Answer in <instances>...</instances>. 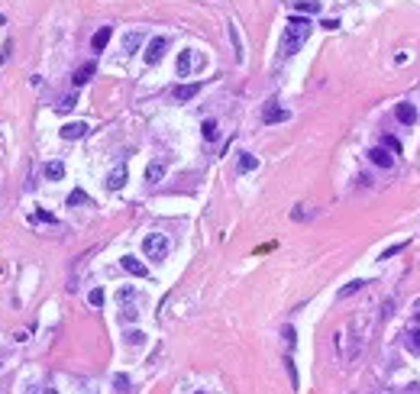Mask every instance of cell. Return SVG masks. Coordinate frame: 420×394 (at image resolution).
Masks as SVG:
<instances>
[{
  "label": "cell",
  "instance_id": "obj_1",
  "mask_svg": "<svg viewBox=\"0 0 420 394\" xmlns=\"http://www.w3.org/2000/svg\"><path fill=\"white\" fill-rule=\"evenodd\" d=\"M311 29H314V23L307 16H291L288 26H285V36H281V55H294L297 49L307 42Z\"/></svg>",
  "mask_w": 420,
  "mask_h": 394
},
{
  "label": "cell",
  "instance_id": "obj_2",
  "mask_svg": "<svg viewBox=\"0 0 420 394\" xmlns=\"http://www.w3.org/2000/svg\"><path fill=\"white\" fill-rule=\"evenodd\" d=\"M142 252H146V259H152V262H162L165 255H168V236L149 233L146 239H142Z\"/></svg>",
  "mask_w": 420,
  "mask_h": 394
},
{
  "label": "cell",
  "instance_id": "obj_3",
  "mask_svg": "<svg viewBox=\"0 0 420 394\" xmlns=\"http://www.w3.org/2000/svg\"><path fill=\"white\" fill-rule=\"evenodd\" d=\"M165 49H168V39H165V36H156V39L146 46V62H149V65H158V62H162V55H165Z\"/></svg>",
  "mask_w": 420,
  "mask_h": 394
},
{
  "label": "cell",
  "instance_id": "obj_4",
  "mask_svg": "<svg viewBox=\"0 0 420 394\" xmlns=\"http://www.w3.org/2000/svg\"><path fill=\"white\" fill-rule=\"evenodd\" d=\"M120 265H123L130 275H136V278H149V268L139 262V259H136V255H123V259H120Z\"/></svg>",
  "mask_w": 420,
  "mask_h": 394
},
{
  "label": "cell",
  "instance_id": "obj_5",
  "mask_svg": "<svg viewBox=\"0 0 420 394\" xmlns=\"http://www.w3.org/2000/svg\"><path fill=\"white\" fill-rule=\"evenodd\" d=\"M165 168H168V165H165V158H156V162H149V168H146V181H149V184H158V181L165 178Z\"/></svg>",
  "mask_w": 420,
  "mask_h": 394
},
{
  "label": "cell",
  "instance_id": "obj_6",
  "mask_svg": "<svg viewBox=\"0 0 420 394\" xmlns=\"http://www.w3.org/2000/svg\"><path fill=\"white\" fill-rule=\"evenodd\" d=\"M94 71H97V65H94V62H84V65H81L78 71H75V75H71V81H75V87L87 84V81L94 78Z\"/></svg>",
  "mask_w": 420,
  "mask_h": 394
},
{
  "label": "cell",
  "instance_id": "obj_7",
  "mask_svg": "<svg viewBox=\"0 0 420 394\" xmlns=\"http://www.w3.org/2000/svg\"><path fill=\"white\" fill-rule=\"evenodd\" d=\"M368 158H372L375 165H378V168H391V165H394V155L388 152V149H372V152H368Z\"/></svg>",
  "mask_w": 420,
  "mask_h": 394
},
{
  "label": "cell",
  "instance_id": "obj_8",
  "mask_svg": "<svg viewBox=\"0 0 420 394\" xmlns=\"http://www.w3.org/2000/svg\"><path fill=\"white\" fill-rule=\"evenodd\" d=\"M110 36H113V29H110V26H101V29L94 32V39H91V49L94 52H104L107 42H110Z\"/></svg>",
  "mask_w": 420,
  "mask_h": 394
},
{
  "label": "cell",
  "instance_id": "obj_9",
  "mask_svg": "<svg viewBox=\"0 0 420 394\" xmlns=\"http://www.w3.org/2000/svg\"><path fill=\"white\" fill-rule=\"evenodd\" d=\"M394 116H397L404 126H414V123H417V110H414L411 104H397V107H394Z\"/></svg>",
  "mask_w": 420,
  "mask_h": 394
},
{
  "label": "cell",
  "instance_id": "obj_10",
  "mask_svg": "<svg viewBox=\"0 0 420 394\" xmlns=\"http://www.w3.org/2000/svg\"><path fill=\"white\" fill-rule=\"evenodd\" d=\"M84 132H87V123L75 120V123H65V126H62V139H81Z\"/></svg>",
  "mask_w": 420,
  "mask_h": 394
},
{
  "label": "cell",
  "instance_id": "obj_11",
  "mask_svg": "<svg viewBox=\"0 0 420 394\" xmlns=\"http://www.w3.org/2000/svg\"><path fill=\"white\" fill-rule=\"evenodd\" d=\"M197 91H201V84H197V81H194V84H178V87H175V101H181V104H184V101H194Z\"/></svg>",
  "mask_w": 420,
  "mask_h": 394
},
{
  "label": "cell",
  "instance_id": "obj_12",
  "mask_svg": "<svg viewBox=\"0 0 420 394\" xmlns=\"http://www.w3.org/2000/svg\"><path fill=\"white\" fill-rule=\"evenodd\" d=\"M123 184H126V168L120 165V168H113V171L107 175V187H110V191H120Z\"/></svg>",
  "mask_w": 420,
  "mask_h": 394
},
{
  "label": "cell",
  "instance_id": "obj_13",
  "mask_svg": "<svg viewBox=\"0 0 420 394\" xmlns=\"http://www.w3.org/2000/svg\"><path fill=\"white\" fill-rule=\"evenodd\" d=\"M139 46H142V32H126V36H123V52L126 55L139 52Z\"/></svg>",
  "mask_w": 420,
  "mask_h": 394
},
{
  "label": "cell",
  "instance_id": "obj_14",
  "mask_svg": "<svg viewBox=\"0 0 420 394\" xmlns=\"http://www.w3.org/2000/svg\"><path fill=\"white\" fill-rule=\"evenodd\" d=\"M42 175H46L49 181H62V178H65V165H62V162H46Z\"/></svg>",
  "mask_w": 420,
  "mask_h": 394
},
{
  "label": "cell",
  "instance_id": "obj_15",
  "mask_svg": "<svg viewBox=\"0 0 420 394\" xmlns=\"http://www.w3.org/2000/svg\"><path fill=\"white\" fill-rule=\"evenodd\" d=\"M262 120H265V123H285V120H288V110H281V107H265Z\"/></svg>",
  "mask_w": 420,
  "mask_h": 394
},
{
  "label": "cell",
  "instance_id": "obj_16",
  "mask_svg": "<svg viewBox=\"0 0 420 394\" xmlns=\"http://www.w3.org/2000/svg\"><path fill=\"white\" fill-rule=\"evenodd\" d=\"M175 71H178V78H187V75H191V49L178 52V65H175Z\"/></svg>",
  "mask_w": 420,
  "mask_h": 394
},
{
  "label": "cell",
  "instance_id": "obj_17",
  "mask_svg": "<svg viewBox=\"0 0 420 394\" xmlns=\"http://www.w3.org/2000/svg\"><path fill=\"white\" fill-rule=\"evenodd\" d=\"M362 288H366V281H359V278H356V281H349V285H342L336 297H340V301H346V297H352V294H356V291H362Z\"/></svg>",
  "mask_w": 420,
  "mask_h": 394
},
{
  "label": "cell",
  "instance_id": "obj_18",
  "mask_svg": "<svg viewBox=\"0 0 420 394\" xmlns=\"http://www.w3.org/2000/svg\"><path fill=\"white\" fill-rule=\"evenodd\" d=\"M256 168H259V158H256V155H249V152H242L239 155V171L246 175V171H256Z\"/></svg>",
  "mask_w": 420,
  "mask_h": 394
},
{
  "label": "cell",
  "instance_id": "obj_19",
  "mask_svg": "<svg viewBox=\"0 0 420 394\" xmlns=\"http://www.w3.org/2000/svg\"><path fill=\"white\" fill-rule=\"evenodd\" d=\"M201 132H204V139H207V142H213V139L220 136V130H217V120H204Z\"/></svg>",
  "mask_w": 420,
  "mask_h": 394
},
{
  "label": "cell",
  "instance_id": "obj_20",
  "mask_svg": "<svg viewBox=\"0 0 420 394\" xmlns=\"http://www.w3.org/2000/svg\"><path fill=\"white\" fill-rule=\"evenodd\" d=\"M230 39H233V52H236V62H242V42H239V29L230 23Z\"/></svg>",
  "mask_w": 420,
  "mask_h": 394
},
{
  "label": "cell",
  "instance_id": "obj_21",
  "mask_svg": "<svg viewBox=\"0 0 420 394\" xmlns=\"http://www.w3.org/2000/svg\"><path fill=\"white\" fill-rule=\"evenodd\" d=\"M404 342H407V349L420 352V330H407V333H404Z\"/></svg>",
  "mask_w": 420,
  "mask_h": 394
},
{
  "label": "cell",
  "instance_id": "obj_22",
  "mask_svg": "<svg viewBox=\"0 0 420 394\" xmlns=\"http://www.w3.org/2000/svg\"><path fill=\"white\" fill-rule=\"evenodd\" d=\"M91 197H87L84 191H71V197H68V207H78V204H87Z\"/></svg>",
  "mask_w": 420,
  "mask_h": 394
},
{
  "label": "cell",
  "instance_id": "obj_23",
  "mask_svg": "<svg viewBox=\"0 0 420 394\" xmlns=\"http://www.w3.org/2000/svg\"><path fill=\"white\" fill-rule=\"evenodd\" d=\"M142 340H146V333H139V330L126 333V342H130V346H142Z\"/></svg>",
  "mask_w": 420,
  "mask_h": 394
},
{
  "label": "cell",
  "instance_id": "obj_24",
  "mask_svg": "<svg viewBox=\"0 0 420 394\" xmlns=\"http://www.w3.org/2000/svg\"><path fill=\"white\" fill-rule=\"evenodd\" d=\"M297 10H304V13H317L320 3H317V0H301V3H297Z\"/></svg>",
  "mask_w": 420,
  "mask_h": 394
},
{
  "label": "cell",
  "instance_id": "obj_25",
  "mask_svg": "<svg viewBox=\"0 0 420 394\" xmlns=\"http://www.w3.org/2000/svg\"><path fill=\"white\" fill-rule=\"evenodd\" d=\"M87 301H91L94 307H104V291H101V288H94V291L87 294Z\"/></svg>",
  "mask_w": 420,
  "mask_h": 394
},
{
  "label": "cell",
  "instance_id": "obj_26",
  "mask_svg": "<svg viewBox=\"0 0 420 394\" xmlns=\"http://www.w3.org/2000/svg\"><path fill=\"white\" fill-rule=\"evenodd\" d=\"M401 249H407V242H394V246H388L385 252H381V259H391V255H397Z\"/></svg>",
  "mask_w": 420,
  "mask_h": 394
},
{
  "label": "cell",
  "instance_id": "obj_27",
  "mask_svg": "<svg viewBox=\"0 0 420 394\" xmlns=\"http://www.w3.org/2000/svg\"><path fill=\"white\" fill-rule=\"evenodd\" d=\"M285 368H288V375H291V385L297 388V371H294V362H291V356H285Z\"/></svg>",
  "mask_w": 420,
  "mask_h": 394
},
{
  "label": "cell",
  "instance_id": "obj_28",
  "mask_svg": "<svg viewBox=\"0 0 420 394\" xmlns=\"http://www.w3.org/2000/svg\"><path fill=\"white\" fill-rule=\"evenodd\" d=\"M117 297L126 304V301H132V297H136V291H132V288H120V291H117Z\"/></svg>",
  "mask_w": 420,
  "mask_h": 394
},
{
  "label": "cell",
  "instance_id": "obj_29",
  "mask_svg": "<svg viewBox=\"0 0 420 394\" xmlns=\"http://www.w3.org/2000/svg\"><path fill=\"white\" fill-rule=\"evenodd\" d=\"M10 52H13V42L7 39V42H3V52H0V68H3V62L10 58Z\"/></svg>",
  "mask_w": 420,
  "mask_h": 394
},
{
  "label": "cell",
  "instance_id": "obj_30",
  "mask_svg": "<svg viewBox=\"0 0 420 394\" xmlns=\"http://www.w3.org/2000/svg\"><path fill=\"white\" fill-rule=\"evenodd\" d=\"M391 314H394V301H385V307H381V320H391Z\"/></svg>",
  "mask_w": 420,
  "mask_h": 394
},
{
  "label": "cell",
  "instance_id": "obj_31",
  "mask_svg": "<svg viewBox=\"0 0 420 394\" xmlns=\"http://www.w3.org/2000/svg\"><path fill=\"white\" fill-rule=\"evenodd\" d=\"M75 104H78V97H75V94H68V97H62V104H58V107H62V110H71Z\"/></svg>",
  "mask_w": 420,
  "mask_h": 394
},
{
  "label": "cell",
  "instance_id": "obj_32",
  "mask_svg": "<svg viewBox=\"0 0 420 394\" xmlns=\"http://www.w3.org/2000/svg\"><path fill=\"white\" fill-rule=\"evenodd\" d=\"M113 385H117L120 391H126V388H130V378H126V375H117V378H113Z\"/></svg>",
  "mask_w": 420,
  "mask_h": 394
},
{
  "label": "cell",
  "instance_id": "obj_33",
  "mask_svg": "<svg viewBox=\"0 0 420 394\" xmlns=\"http://www.w3.org/2000/svg\"><path fill=\"white\" fill-rule=\"evenodd\" d=\"M32 220H42V223H55V216H52V213H46V210H39V213L32 216Z\"/></svg>",
  "mask_w": 420,
  "mask_h": 394
},
{
  "label": "cell",
  "instance_id": "obj_34",
  "mask_svg": "<svg viewBox=\"0 0 420 394\" xmlns=\"http://www.w3.org/2000/svg\"><path fill=\"white\" fill-rule=\"evenodd\" d=\"M285 342H288V349L294 346V330H291V326H285Z\"/></svg>",
  "mask_w": 420,
  "mask_h": 394
},
{
  "label": "cell",
  "instance_id": "obj_35",
  "mask_svg": "<svg viewBox=\"0 0 420 394\" xmlns=\"http://www.w3.org/2000/svg\"><path fill=\"white\" fill-rule=\"evenodd\" d=\"M26 394H36V385H26Z\"/></svg>",
  "mask_w": 420,
  "mask_h": 394
},
{
  "label": "cell",
  "instance_id": "obj_36",
  "mask_svg": "<svg viewBox=\"0 0 420 394\" xmlns=\"http://www.w3.org/2000/svg\"><path fill=\"white\" fill-rule=\"evenodd\" d=\"M46 394H58V391H55V388H46Z\"/></svg>",
  "mask_w": 420,
  "mask_h": 394
},
{
  "label": "cell",
  "instance_id": "obj_37",
  "mask_svg": "<svg viewBox=\"0 0 420 394\" xmlns=\"http://www.w3.org/2000/svg\"><path fill=\"white\" fill-rule=\"evenodd\" d=\"M194 394H207V391H194Z\"/></svg>",
  "mask_w": 420,
  "mask_h": 394
}]
</instances>
